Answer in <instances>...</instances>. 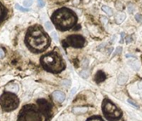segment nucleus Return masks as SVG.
<instances>
[{"label":"nucleus","mask_w":142,"mask_h":121,"mask_svg":"<svg viewBox=\"0 0 142 121\" xmlns=\"http://www.w3.org/2000/svg\"><path fill=\"white\" fill-rule=\"evenodd\" d=\"M25 42L29 50L35 53H40L49 47L51 40L41 26L35 25L27 31Z\"/></svg>","instance_id":"obj_1"},{"label":"nucleus","mask_w":142,"mask_h":121,"mask_svg":"<svg viewBox=\"0 0 142 121\" xmlns=\"http://www.w3.org/2000/svg\"><path fill=\"white\" fill-rule=\"evenodd\" d=\"M52 21L60 31H67L73 27L77 21L76 13L69 8H61L56 10L52 16Z\"/></svg>","instance_id":"obj_2"},{"label":"nucleus","mask_w":142,"mask_h":121,"mask_svg":"<svg viewBox=\"0 0 142 121\" xmlns=\"http://www.w3.org/2000/svg\"><path fill=\"white\" fill-rule=\"evenodd\" d=\"M40 62L44 70L52 73H60L66 67L62 57L56 51H51L42 56Z\"/></svg>","instance_id":"obj_3"},{"label":"nucleus","mask_w":142,"mask_h":121,"mask_svg":"<svg viewBox=\"0 0 142 121\" xmlns=\"http://www.w3.org/2000/svg\"><path fill=\"white\" fill-rule=\"evenodd\" d=\"M18 121H42V113L35 105L28 104L21 109Z\"/></svg>","instance_id":"obj_4"},{"label":"nucleus","mask_w":142,"mask_h":121,"mask_svg":"<svg viewBox=\"0 0 142 121\" xmlns=\"http://www.w3.org/2000/svg\"><path fill=\"white\" fill-rule=\"evenodd\" d=\"M102 113L104 117L109 121H117L122 118V111L114 103L108 99L102 102Z\"/></svg>","instance_id":"obj_5"},{"label":"nucleus","mask_w":142,"mask_h":121,"mask_svg":"<svg viewBox=\"0 0 142 121\" xmlns=\"http://www.w3.org/2000/svg\"><path fill=\"white\" fill-rule=\"evenodd\" d=\"M19 105L18 97L13 92L6 91L0 96V106L3 111L9 112L14 110Z\"/></svg>","instance_id":"obj_6"},{"label":"nucleus","mask_w":142,"mask_h":121,"mask_svg":"<svg viewBox=\"0 0 142 121\" xmlns=\"http://www.w3.org/2000/svg\"><path fill=\"white\" fill-rule=\"evenodd\" d=\"M86 43V40L81 35H70L62 41V46L64 47H72L76 48L83 47Z\"/></svg>","instance_id":"obj_7"},{"label":"nucleus","mask_w":142,"mask_h":121,"mask_svg":"<svg viewBox=\"0 0 142 121\" xmlns=\"http://www.w3.org/2000/svg\"><path fill=\"white\" fill-rule=\"evenodd\" d=\"M37 105L42 114H43L46 118V121H49L50 118L52 117V105L44 99L37 100Z\"/></svg>","instance_id":"obj_8"},{"label":"nucleus","mask_w":142,"mask_h":121,"mask_svg":"<svg viewBox=\"0 0 142 121\" xmlns=\"http://www.w3.org/2000/svg\"><path fill=\"white\" fill-rule=\"evenodd\" d=\"M53 99L56 101H58L60 103L63 102L66 99V95L63 93L62 91H60V90H56L53 93Z\"/></svg>","instance_id":"obj_9"},{"label":"nucleus","mask_w":142,"mask_h":121,"mask_svg":"<svg viewBox=\"0 0 142 121\" xmlns=\"http://www.w3.org/2000/svg\"><path fill=\"white\" fill-rule=\"evenodd\" d=\"M6 90L9 92H13V93H17L18 91V85L15 83L11 82L6 86Z\"/></svg>","instance_id":"obj_10"},{"label":"nucleus","mask_w":142,"mask_h":121,"mask_svg":"<svg viewBox=\"0 0 142 121\" xmlns=\"http://www.w3.org/2000/svg\"><path fill=\"white\" fill-rule=\"evenodd\" d=\"M128 65L135 71H139V69L140 67V63L136 60H130V61L128 62Z\"/></svg>","instance_id":"obj_11"},{"label":"nucleus","mask_w":142,"mask_h":121,"mask_svg":"<svg viewBox=\"0 0 142 121\" xmlns=\"http://www.w3.org/2000/svg\"><path fill=\"white\" fill-rule=\"evenodd\" d=\"M6 15H7V10L3 5L0 3V22L4 20Z\"/></svg>","instance_id":"obj_12"},{"label":"nucleus","mask_w":142,"mask_h":121,"mask_svg":"<svg viewBox=\"0 0 142 121\" xmlns=\"http://www.w3.org/2000/svg\"><path fill=\"white\" fill-rule=\"evenodd\" d=\"M105 79H106V76H105V74H104L103 71H99L97 73H96V80L97 82L103 81Z\"/></svg>","instance_id":"obj_13"},{"label":"nucleus","mask_w":142,"mask_h":121,"mask_svg":"<svg viewBox=\"0 0 142 121\" xmlns=\"http://www.w3.org/2000/svg\"><path fill=\"white\" fill-rule=\"evenodd\" d=\"M87 111V108H85V107H78V108H75L73 109V112L77 114H81L83 113H86Z\"/></svg>","instance_id":"obj_14"},{"label":"nucleus","mask_w":142,"mask_h":121,"mask_svg":"<svg viewBox=\"0 0 142 121\" xmlns=\"http://www.w3.org/2000/svg\"><path fill=\"white\" fill-rule=\"evenodd\" d=\"M125 18H126V14L125 13H119L117 16H116V22L118 24H120L121 23V22L125 20Z\"/></svg>","instance_id":"obj_15"},{"label":"nucleus","mask_w":142,"mask_h":121,"mask_svg":"<svg viewBox=\"0 0 142 121\" xmlns=\"http://www.w3.org/2000/svg\"><path fill=\"white\" fill-rule=\"evenodd\" d=\"M126 80H127V76H125V75H123V74H121L120 76H118V83L120 85L125 84Z\"/></svg>","instance_id":"obj_16"},{"label":"nucleus","mask_w":142,"mask_h":121,"mask_svg":"<svg viewBox=\"0 0 142 121\" xmlns=\"http://www.w3.org/2000/svg\"><path fill=\"white\" fill-rule=\"evenodd\" d=\"M102 10H103L106 13H107V14L110 15V16H111V15L113 14V12H112L111 8H110L108 6H106V5H104V6H102Z\"/></svg>","instance_id":"obj_17"},{"label":"nucleus","mask_w":142,"mask_h":121,"mask_svg":"<svg viewBox=\"0 0 142 121\" xmlns=\"http://www.w3.org/2000/svg\"><path fill=\"white\" fill-rule=\"evenodd\" d=\"M87 121H104V120L100 116H92V117L89 118Z\"/></svg>","instance_id":"obj_18"},{"label":"nucleus","mask_w":142,"mask_h":121,"mask_svg":"<svg viewBox=\"0 0 142 121\" xmlns=\"http://www.w3.org/2000/svg\"><path fill=\"white\" fill-rule=\"evenodd\" d=\"M45 27H46L47 31H51L53 29V24L51 22H45Z\"/></svg>","instance_id":"obj_19"},{"label":"nucleus","mask_w":142,"mask_h":121,"mask_svg":"<svg viewBox=\"0 0 142 121\" xmlns=\"http://www.w3.org/2000/svg\"><path fill=\"white\" fill-rule=\"evenodd\" d=\"M32 2H33V0H24L23 1V5L25 7L28 8V7H30L31 5L32 4Z\"/></svg>","instance_id":"obj_20"},{"label":"nucleus","mask_w":142,"mask_h":121,"mask_svg":"<svg viewBox=\"0 0 142 121\" xmlns=\"http://www.w3.org/2000/svg\"><path fill=\"white\" fill-rule=\"evenodd\" d=\"M15 8L18 10H19V11H22V12H27V11H29V9H28V8H23L22 7H21L19 4H16Z\"/></svg>","instance_id":"obj_21"},{"label":"nucleus","mask_w":142,"mask_h":121,"mask_svg":"<svg viewBox=\"0 0 142 121\" xmlns=\"http://www.w3.org/2000/svg\"><path fill=\"white\" fill-rule=\"evenodd\" d=\"M134 10H135V6L133 4H130L128 6V13L130 14H131V13H134Z\"/></svg>","instance_id":"obj_22"},{"label":"nucleus","mask_w":142,"mask_h":121,"mask_svg":"<svg viewBox=\"0 0 142 121\" xmlns=\"http://www.w3.org/2000/svg\"><path fill=\"white\" fill-rule=\"evenodd\" d=\"M135 20L139 22H142V15L140 13H137L135 16Z\"/></svg>","instance_id":"obj_23"},{"label":"nucleus","mask_w":142,"mask_h":121,"mask_svg":"<svg viewBox=\"0 0 142 121\" xmlns=\"http://www.w3.org/2000/svg\"><path fill=\"white\" fill-rule=\"evenodd\" d=\"M37 4L40 8H43L45 6V1L44 0H37Z\"/></svg>","instance_id":"obj_24"},{"label":"nucleus","mask_w":142,"mask_h":121,"mask_svg":"<svg viewBox=\"0 0 142 121\" xmlns=\"http://www.w3.org/2000/svg\"><path fill=\"white\" fill-rule=\"evenodd\" d=\"M81 76H82L83 78H87L88 76V72L84 71H82L81 72Z\"/></svg>","instance_id":"obj_25"},{"label":"nucleus","mask_w":142,"mask_h":121,"mask_svg":"<svg viewBox=\"0 0 142 121\" xmlns=\"http://www.w3.org/2000/svg\"><path fill=\"white\" fill-rule=\"evenodd\" d=\"M51 35H52V37H53V39L55 40V41H58V35H56V32H52V34H51Z\"/></svg>","instance_id":"obj_26"},{"label":"nucleus","mask_w":142,"mask_h":121,"mask_svg":"<svg viewBox=\"0 0 142 121\" xmlns=\"http://www.w3.org/2000/svg\"><path fill=\"white\" fill-rule=\"evenodd\" d=\"M121 51H122V48L121 47H119L116 48V51H115V55H118V54H120L121 52Z\"/></svg>","instance_id":"obj_27"},{"label":"nucleus","mask_w":142,"mask_h":121,"mask_svg":"<svg viewBox=\"0 0 142 121\" xmlns=\"http://www.w3.org/2000/svg\"><path fill=\"white\" fill-rule=\"evenodd\" d=\"M5 56V53H4V51L2 48H0V59L1 58H3Z\"/></svg>","instance_id":"obj_28"},{"label":"nucleus","mask_w":142,"mask_h":121,"mask_svg":"<svg viewBox=\"0 0 142 121\" xmlns=\"http://www.w3.org/2000/svg\"><path fill=\"white\" fill-rule=\"evenodd\" d=\"M128 102H129V103H130V104H131V105H134V106H135V107H137V108L139 107L137 104L135 103L132 100H130V99H129V100H128Z\"/></svg>","instance_id":"obj_29"},{"label":"nucleus","mask_w":142,"mask_h":121,"mask_svg":"<svg viewBox=\"0 0 142 121\" xmlns=\"http://www.w3.org/2000/svg\"><path fill=\"white\" fill-rule=\"evenodd\" d=\"M101 21L104 24H106L107 22H108V19H107L106 18H105V17H103V18H101Z\"/></svg>","instance_id":"obj_30"},{"label":"nucleus","mask_w":142,"mask_h":121,"mask_svg":"<svg viewBox=\"0 0 142 121\" xmlns=\"http://www.w3.org/2000/svg\"><path fill=\"white\" fill-rule=\"evenodd\" d=\"M132 42V37H130V36L127 37H126V42H127V43H130V42Z\"/></svg>","instance_id":"obj_31"},{"label":"nucleus","mask_w":142,"mask_h":121,"mask_svg":"<svg viewBox=\"0 0 142 121\" xmlns=\"http://www.w3.org/2000/svg\"><path fill=\"white\" fill-rule=\"evenodd\" d=\"M121 42H122V40H123V37H124V35H125V33L124 32H121Z\"/></svg>","instance_id":"obj_32"}]
</instances>
